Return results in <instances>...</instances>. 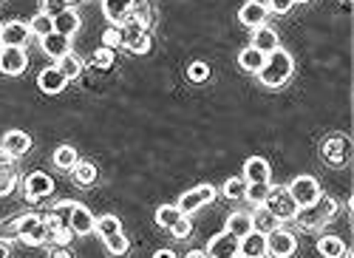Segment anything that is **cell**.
Masks as SVG:
<instances>
[{
	"mask_svg": "<svg viewBox=\"0 0 354 258\" xmlns=\"http://www.w3.org/2000/svg\"><path fill=\"white\" fill-rule=\"evenodd\" d=\"M250 216H252V230H258V233H263V236H267L270 230H275V227L281 224V221L270 213L267 205H255V210H252Z\"/></svg>",
	"mask_w": 354,
	"mask_h": 258,
	"instance_id": "26",
	"label": "cell"
},
{
	"mask_svg": "<svg viewBox=\"0 0 354 258\" xmlns=\"http://www.w3.org/2000/svg\"><path fill=\"white\" fill-rule=\"evenodd\" d=\"M54 193V179L48 174H43V170H32V174H26L23 179V196H26V202H43V199H48Z\"/></svg>",
	"mask_w": 354,
	"mask_h": 258,
	"instance_id": "7",
	"label": "cell"
},
{
	"mask_svg": "<svg viewBox=\"0 0 354 258\" xmlns=\"http://www.w3.org/2000/svg\"><path fill=\"white\" fill-rule=\"evenodd\" d=\"M66 3H68V6H71V3H77V0H66Z\"/></svg>",
	"mask_w": 354,
	"mask_h": 258,
	"instance_id": "51",
	"label": "cell"
},
{
	"mask_svg": "<svg viewBox=\"0 0 354 258\" xmlns=\"http://www.w3.org/2000/svg\"><path fill=\"white\" fill-rule=\"evenodd\" d=\"M348 3H351V0H348Z\"/></svg>",
	"mask_w": 354,
	"mask_h": 258,
	"instance_id": "52",
	"label": "cell"
},
{
	"mask_svg": "<svg viewBox=\"0 0 354 258\" xmlns=\"http://www.w3.org/2000/svg\"><path fill=\"white\" fill-rule=\"evenodd\" d=\"M250 46H255L261 54H270V51L281 48V37H278V32L272 26H261V28L252 32V43Z\"/></svg>",
	"mask_w": 354,
	"mask_h": 258,
	"instance_id": "23",
	"label": "cell"
},
{
	"mask_svg": "<svg viewBox=\"0 0 354 258\" xmlns=\"http://www.w3.org/2000/svg\"><path fill=\"white\" fill-rule=\"evenodd\" d=\"M20 182V170H17V159H12L9 154L0 151V199L12 196L15 187Z\"/></svg>",
	"mask_w": 354,
	"mask_h": 258,
	"instance_id": "15",
	"label": "cell"
},
{
	"mask_svg": "<svg viewBox=\"0 0 354 258\" xmlns=\"http://www.w3.org/2000/svg\"><path fill=\"white\" fill-rule=\"evenodd\" d=\"M170 233H173V239H187V236L193 233V221H190V216H182L179 221L170 227Z\"/></svg>",
	"mask_w": 354,
	"mask_h": 258,
	"instance_id": "43",
	"label": "cell"
},
{
	"mask_svg": "<svg viewBox=\"0 0 354 258\" xmlns=\"http://www.w3.org/2000/svg\"><path fill=\"white\" fill-rule=\"evenodd\" d=\"M153 258H176V252H173L170 247H162V250L153 252Z\"/></svg>",
	"mask_w": 354,
	"mask_h": 258,
	"instance_id": "46",
	"label": "cell"
},
{
	"mask_svg": "<svg viewBox=\"0 0 354 258\" xmlns=\"http://www.w3.org/2000/svg\"><path fill=\"white\" fill-rule=\"evenodd\" d=\"M71 179H74V185H80V187H91V185L97 182V165L80 159V162L71 167Z\"/></svg>",
	"mask_w": 354,
	"mask_h": 258,
	"instance_id": "27",
	"label": "cell"
},
{
	"mask_svg": "<svg viewBox=\"0 0 354 258\" xmlns=\"http://www.w3.org/2000/svg\"><path fill=\"white\" fill-rule=\"evenodd\" d=\"M292 6H295L292 0H267V9H270L272 15H289Z\"/></svg>",
	"mask_w": 354,
	"mask_h": 258,
	"instance_id": "44",
	"label": "cell"
},
{
	"mask_svg": "<svg viewBox=\"0 0 354 258\" xmlns=\"http://www.w3.org/2000/svg\"><path fill=\"white\" fill-rule=\"evenodd\" d=\"M295 250H298V239H295L292 230H286V227H275V230L267 233V255L272 258H292Z\"/></svg>",
	"mask_w": 354,
	"mask_h": 258,
	"instance_id": "8",
	"label": "cell"
},
{
	"mask_svg": "<svg viewBox=\"0 0 354 258\" xmlns=\"http://www.w3.org/2000/svg\"><path fill=\"white\" fill-rule=\"evenodd\" d=\"M28 68V54L26 48L17 46H0V74L6 77H20Z\"/></svg>",
	"mask_w": 354,
	"mask_h": 258,
	"instance_id": "11",
	"label": "cell"
},
{
	"mask_svg": "<svg viewBox=\"0 0 354 258\" xmlns=\"http://www.w3.org/2000/svg\"><path fill=\"white\" fill-rule=\"evenodd\" d=\"M185 258H210V255H207V250H190Z\"/></svg>",
	"mask_w": 354,
	"mask_h": 258,
	"instance_id": "48",
	"label": "cell"
},
{
	"mask_svg": "<svg viewBox=\"0 0 354 258\" xmlns=\"http://www.w3.org/2000/svg\"><path fill=\"white\" fill-rule=\"evenodd\" d=\"M0 46H3V43H0Z\"/></svg>",
	"mask_w": 354,
	"mask_h": 258,
	"instance_id": "53",
	"label": "cell"
},
{
	"mask_svg": "<svg viewBox=\"0 0 354 258\" xmlns=\"http://www.w3.org/2000/svg\"><path fill=\"white\" fill-rule=\"evenodd\" d=\"M292 3H309V0H292Z\"/></svg>",
	"mask_w": 354,
	"mask_h": 258,
	"instance_id": "49",
	"label": "cell"
},
{
	"mask_svg": "<svg viewBox=\"0 0 354 258\" xmlns=\"http://www.w3.org/2000/svg\"><path fill=\"white\" fill-rule=\"evenodd\" d=\"M28 28H32V37L43 40V37H48L54 32V20L48 15H43V12H37L32 20H28Z\"/></svg>",
	"mask_w": 354,
	"mask_h": 258,
	"instance_id": "36",
	"label": "cell"
},
{
	"mask_svg": "<svg viewBox=\"0 0 354 258\" xmlns=\"http://www.w3.org/2000/svg\"><path fill=\"white\" fill-rule=\"evenodd\" d=\"M286 190H289V196L295 199V205H298V208L312 205L315 199L323 193V190H320V182H317L315 176H309V174H304V176H295V179L286 185Z\"/></svg>",
	"mask_w": 354,
	"mask_h": 258,
	"instance_id": "10",
	"label": "cell"
},
{
	"mask_svg": "<svg viewBox=\"0 0 354 258\" xmlns=\"http://www.w3.org/2000/svg\"><path fill=\"white\" fill-rule=\"evenodd\" d=\"M0 43L26 48L28 43H32V28H28V20H6L3 26H0Z\"/></svg>",
	"mask_w": 354,
	"mask_h": 258,
	"instance_id": "12",
	"label": "cell"
},
{
	"mask_svg": "<svg viewBox=\"0 0 354 258\" xmlns=\"http://www.w3.org/2000/svg\"><path fill=\"white\" fill-rule=\"evenodd\" d=\"M100 6L111 26H122L133 9V0H100Z\"/></svg>",
	"mask_w": 354,
	"mask_h": 258,
	"instance_id": "19",
	"label": "cell"
},
{
	"mask_svg": "<svg viewBox=\"0 0 354 258\" xmlns=\"http://www.w3.org/2000/svg\"><path fill=\"white\" fill-rule=\"evenodd\" d=\"M12 227H15V239L23 241L26 247H43V244H48V227H46L40 213H23V216H17L12 221Z\"/></svg>",
	"mask_w": 354,
	"mask_h": 258,
	"instance_id": "3",
	"label": "cell"
},
{
	"mask_svg": "<svg viewBox=\"0 0 354 258\" xmlns=\"http://www.w3.org/2000/svg\"><path fill=\"white\" fill-rule=\"evenodd\" d=\"M295 74V60L286 48H275L263 57V66L258 71V82L263 89H283Z\"/></svg>",
	"mask_w": 354,
	"mask_h": 258,
	"instance_id": "1",
	"label": "cell"
},
{
	"mask_svg": "<svg viewBox=\"0 0 354 258\" xmlns=\"http://www.w3.org/2000/svg\"><path fill=\"white\" fill-rule=\"evenodd\" d=\"M270 187L272 182H247V190H244V199L250 205H263L270 196Z\"/></svg>",
	"mask_w": 354,
	"mask_h": 258,
	"instance_id": "34",
	"label": "cell"
},
{
	"mask_svg": "<svg viewBox=\"0 0 354 258\" xmlns=\"http://www.w3.org/2000/svg\"><path fill=\"white\" fill-rule=\"evenodd\" d=\"M91 63H94L100 71H108V68L113 66V48H105V46H100V48L94 51V57H91Z\"/></svg>",
	"mask_w": 354,
	"mask_h": 258,
	"instance_id": "38",
	"label": "cell"
},
{
	"mask_svg": "<svg viewBox=\"0 0 354 258\" xmlns=\"http://www.w3.org/2000/svg\"><path fill=\"white\" fill-rule=\"evenodd\" d=\"M263 205L270 208V213L278 221H295V213H298V205H295V199L289 196L286 187H270V196Z\"/></svg>",
	"mask_w": 354,
	"mask_h": 258,
	"instance_id": "9",
	"label": "cell"
},
{
	"mask_svg": "<svg viewBox=\"0 0 354 258\" xmlns=\"http://www.w3.org/2000/svg\"><path fill=\"white\" fill-rule=\"evenodd\" d=\"M351 151H354L351 139L346 133H332V136L323 139V145H320V156L329 167H343L351 159Z\"/></svg>",
	"mask_w": 354,
	"mask_h": 258,
	"instance_id": "4",
	"label": "cell"
},
{
	"mask_svg": "<svg viewBox=\"0 0 354 258\" xmlns=\"http://www.w3.org/2000/svg\"><path fill=\"white\" fill-rule=\"evenodd\" d=\"M80 26H82V17H80V12H74L71 6L54 17V32L63 35V37H74V35L80 32Z\"/></svg>",
	"mask_w": 354,
	"mask_h": 258,
	"instance_id": "24",
	"label": "cell"
},
{
	"mask_svg": "<svg viewBox=\"0 0 354 258\" xmlns=\"http://www.w3.org/2000/svg\"><path fill=\"white\" fill-rule=\"evenodd\" d=\"M94 233H97L100 239H108V236H113V233H122V221H120V216H113V213H102V216L97 219Z\"/></svg>",
	"mask_w": 354,
	"mask_h": 258,
	"instance_id": "30",
	"label": "cell"
},
{
	"mask_svg": "<svg viewBox=\"0 0 354 258\" xmlns=\"http://www.w3.org/2000/svg\"><path fill=\"white\" fill-rule=\"evenodd\" d=\"M227 233H232L235 239H244L247 233H252V216L244 213V210H235L227 216V227H224Z\"/></svg>",
	"mask_w": 354,
	"mask_h": 258,
	"instance_id": "25",
	"label": "cell"
},
{
	"mask_svg": "<svg viewBox=\"0 0 354 258\" xmlns=\"http://www.w3.org/2000/svg\"><path fill=\"white\" fill-rule=\"evenodd\" d=\"M51 159H54V165L60 167V170H71V167L80 162V154H77L74 145H57Z\"/></svg>",
	"mask_w": 354,
	"mask_h": 258,
	"instance_id": "31",
	"label": "cell"
},
{
	"mask_svg": "<svg viewBox=\"0 0 354 258\" xmlns=\"http://www.w3.org/2000/svg\"><path fill=\"white\" fill-rule=\"evenodd\" d=\"M267 17H270V9H267V3H261V0H247V3H241V9H239V20H241V26L250 28V32L267 26Z\"/></svg>",
	"mask_w": 354,
	"mask_h": 258,
	"instance_id": "13",
	"label": "cell"
},
{
	"mask_svg": "<svg viewBox=\"0 0 354 258\" xmlns=\"http://www.w3.org/2000/svg\"><path fill=\"white\" fill-rule=\"evenodd\" d=\"M235 258H250V255H241V252H239V255H235Z\"/></svg>",
	"mask_w": 354,
	"mask_h": 258,
	"instance_id": "50",
	"label": "cell"
},
{
	"mask_svg": "<svg viewBox=\"0 0 354 258\" xmlns=\"http://www.w3.org/2000/svg\"><path fill=\"white\" fill-rule=\"evenodd\" d=\"M48 258H74V250L71 247H51Z\"/></svg>",
	"mask_w": 354,
	"mask_h": 258,
	"instance_id": "45",
	"label": "cell"
},
{
	"mask_svg": "<svg viewBox=\"0 0 354 258\" xmlns=\"http://www.w3.org/2000/svg\"><path fill=\"white\" fill-rule=\"evenodd\" d=\"M239 252L250 255V258H267V236L252 230L244 239H239Z\"/></svg>",
	"mask_w": 354,
	"mask_h": 258,
	"instance_id": "22",
	"label": "cell"
},
{
	"mask_svg": "<svg viewBox=\"0 0 354 258\" xmlns=\"http://www.w3.org/2000/svg\"><path fill=\"white\" fill-rule=\"evenodd\" d=\"M263 57H267V54H261L255 46H247V48L239 51V66H241L247 74H258L261 66H263Z\"/></svg>",
	"mask_w": 354,
	"mask_h": 258,
	"instance_id": "28",
	"label": "cell"
},
{
	"mask_svg": "<svg viewBox=\"0 0 354 258\" xmlns=\"http://www.w3.org/2000/svg\"><path fill=\"white\" fill-rule=\"evenodd\" d=\"M66 9H68L66 0H40V12H43V15H48L51 20H54L57 15H60V12H66Z\"/></svg>",
	"mask_w": 354,
	"mask_h": 258,
	"instance_id": "42",
	"label": "cell"
},
{
	"mask_svg": "<svg viewBox=\"0 0 354 258\" xmlns=\"http://www.w3.org/2000/svg\"><path fill=\"white\" fill-rule=\"evenodd\" d=\"M207 255L210 258H235L239 255V239L227 230H221L218 236H213L207 241Z\"/></svg>",
	"mask_w": 354,
	"mask_h": 258,
	"instance_id": "18",
	"label": "cell"
},
{
	"mask_svg": "<svg viewBox=\"0 0 354 258\" xmlns=\"http://www.w3.org/2000/svg\"><path fill=\"white\" fill-rule=\"evenodd\" d=\"M210 202H216V187L204 182V185H196V187L185 190V193L179 196V202H176V208L182 210V216H193V213H198L201 208H207Z\"/></svg>",
	"mask_w": 354,
	"mask_h": 258,
	"instance_id": "6",
	"label": "cell"
},
{
	"mask_svg": "<svg viewBox=\"0 0 354 258\" xmlns=\"http://www.w3.org/2000/svg\"><path fill=\"white\" fill-rule=\"evenodd\" d=\"M317 252H320L323 258H343V255H346V241H343L340 236H320Z\"/></svg>",
	"mask_w": 354,
	"mask_h": 258,
	"instance_id": "29",
	"label": "cell"
},
{
	"mask_svg": "<svg viewBox=\"0 0 354 258\" xmlns=\"http://www.w3.org/2000/svg\"><path fill=\"white\" fill-rule=\"evenodd\" d=\"M244 190H247V182H244V176H230V179L221 185V193H224V199H232V202H239V199H244Z\"/></svg>",
	"mask_w": 354,
	"mask_h": 258,
	"instance_id": "37",
	"label": "cell"
},
{
	"mask_svg": "<svg viewBox=\"0 0 354 258\" xmlns=\"http://www.w3.org/2000/svg\"><path fill=\"white\" fill-rule=\"evenodd\" d=\"M241 176H244V182H270L272 179V167L263 156H250L244 162Z\"/></svg>",
	"mask_w": 354,
	"mask_h": 258,
	"instance_id": "20",
	"label": "cell"
},
{
	"mask_svg": "<svg viewBox=\"0 0 354 258\" xmlns=\"http://www.w3.org/2000/svg\"><path fill=\"white\" fill-rule=\"evenodd\" d=\"M207 77H210V66H207V63L196 60V63H190V66H187V80H190V82H196V85H198V82H204Z\"/></svg>",
	"mask_w": 354,
	"mask_h": 258,
	"instance_id": "39",
	"label": "cell"
},
{
	"mask_svg": "<svg viewBox=\"0 0 354 258\" xmlns=\"http://www.w3.org/2000/svg\"><path fill=\"white\" fill-rule=\"evenodd\" d=\"M131 17H136V20H139L142 26H147V28H151V23H153V17H151V6H147L145 0H133Z\"/></svg>",
	"mask_w": 354,
	"mask_h": 258,
	"instance_id": "40",
	"label": "cell"
},
{
	"mask_svg": "<svg viewBox=\"0 0 354 258\" xmlns=\"http://www.w3.org/2000/svg\"><path fill=\"white\" fill-rule=\"evenodd\" d=\"M66 85H68V80L63 77V71L57 68V66H46V68L37 74V89H40L43 94H48V97L63 94Z\"/></svg>",
	"mask_w": 354,
	"mask_h": 258,
	"instance_id": "17",
	"label": "cell"
},
{
	"mask_svg": "<svg viewBox=\"0 0 354 258\" xmlns=\"http://www.w3.org/2000/svg\"><path fill=\"white\" fill-rule=\"evenodd\" d=\"M156 224L162 227V230H170V227L176 224V221H179L182 219V210L179 208H176V205H159L156 208Z\"/></svg>",
	"mask_w": 354,
	"mask_h": 258,
	"instance_id": "35",
	"label": "cell"
},
{
	"mask_svg": "<svg viewBox=\"0 0 354 258\" xmlns=\"http://www.w3.org/2000/svg\"><path fill=\"white\" fill-rule=\"evenodd\" d=\"M102 244H105L108 255H113V258H125V255L131 252V241H128L125 233H113V236L102 239Z\"/></svg>",
	"mask_w": 354,
	"mask_h": 258,
	"instance_id": "33",
	"label": "cell"
},
{
	"mask_svg": "<svg viewBox=\"0 0 354 258\" xmlns=\"http://www.w3.org/2000/svg\"><path fill=\"white\" fill-rule=\"evenodd\" d=\"M120 32H122V46L131 54H147L151 51V32H147V26H142L136 17L128 15V20L120 26Z\"/></svg>",
	"mask_w": 354,
	"mask_h": 258,
	"instance_id": "5",
	"label": "cell"
},
{
	"mask_svg": "<svg viewBox=\"0 0 354 258\" xmlns=\"http://www.w3.org/2000/svg\"><path fill=\"white\" fill-rule=\"evenodd\" d=\"M57 68L63 71V77L71 82V80H77L80 74H82V68H85V63H82V57H77L74 51L71 54H66L63 60H57Z\"/></svg>",
	"mask_w": 354,
	"mask_h": 258,
	"instance_id": "32",
	"label": "cell"
},
{
	"mask_svg": "<svg viewBox=\"0 0 354 258\" xmlns=\"http://www.w3.org/2000/svg\"><path fill=\"white\" fill-rule=\"evenodd\" d=\"M40 48H43L46 57H51V60H63L66 54H71V37H63V35L51 32L48 37L40 40Z\"/></svg>",
	"mask_w": 354,
	"mask_h": 258,
	"instance_id": "21",
	"label": "cell"
},
{
	"mask_svg": "<svg viewBox=\"0 0 354 258\" xmlns=\"http://www.w3.org/2000/svg\"><path fill=\"white\" fill-rule=\"evenodd\" d=\"M102 46H105V48H113V51L122 46V32H120V26H108V28H105Z\"/></svg>",
	"mask_w": 354,
	"mask_h": 258,
	"instance_id": "41",
	"label": "cell"
},
{
	"mask_svg": "<svg viewBox=\"0 0 354 258\" xmlns=\"http://www.w3.org/2000/svg\"><path fill=\"white\" fill-rule=\"evenodd\" d=\"M68 227L74 230V236H91V233H94V227H97V216L88 210L85 205L74 202L71 216H68Z\"/></svg>",
	"mask_w": 354,
	"mask_h": 258,
	"instance_id": "16",
	"label": "cell"
},
{
	"mask_svg": "<svg viewBox=\"0 0 354 258\" xmlns=\"http://www.w3.org/2000/svg\"><path fill=\"white\" fill-rule=\"evenodd\" d=\"M0 258H12V250H9V241L0 239Z\"/></svg>",
	"mask_w": 354,
	"mask_h": 258,
	"instance_id": "47",
	"label": "cell"
},
{
	"mask_svg": "<svg viewBox=\"0 0 354 258\" xmlns=\"http://www.w3.org/2000/svg\"><path fill=\"white\" fill-rule=\"evenodd\" d=\"M335 216H337V199L320 193L312 205L298 208V213H295V221H298L301 230H323L329 221H335Z\"/></svg>",
	"mask_w": 354,
	"mask_h": 258,
	"instance_id": "2",
	"label": "cell"
},
{
	"mask_svg": "<svg viewBox=\"0 0 354 258\" xmlns=\"http://www.w3.org/2000/svg\"><path fill=\"white\" fill-rule=\"evenodd\" d=\"M28 148H32V136H28L26 131H17V128L6 131V133H3V139H0V151L9 154L12 159L26 156V154H28Z\"/></svg>",
	"mask_w": 354,
	"mask_h": 258,
	"instance_id": "14",
	"label": "cell"
}]
</instances>
